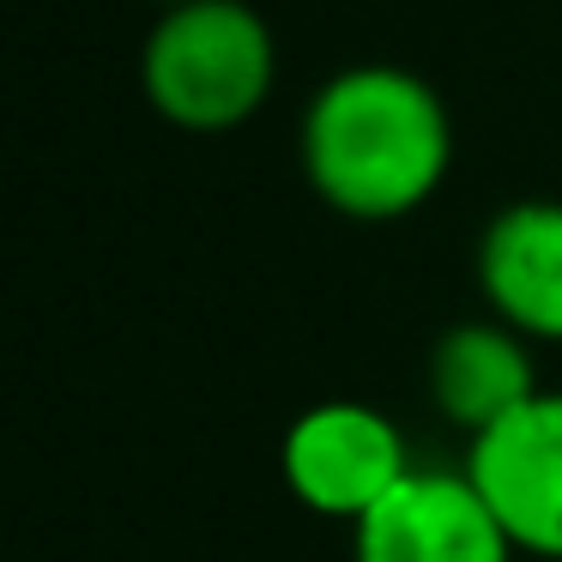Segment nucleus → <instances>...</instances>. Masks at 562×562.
I'll return each instance as SVG.
<instances>
[{
	"label": "nucleus",
	"instance_id": "obj_6",
	"mask_svg": "<svg viewBox=\"0 0 562 562\" xmlns=\"http://www.w3.org/2000/svg\"><path fill=\"white\" fill-rule=\"evenodd\" d=\"M477 291L514 333L562 345V200H514L484 224Z\"/></svg>",
	"mask_w": 562,
	"mask_h": 562
},
{
	"label": "nucleus",
	"instance_id": "obj_7",
	"mask_svg": "<svg viewBox=\"0 0 562 562\" xmlns=\"http://www.w3.org/2000/svg\"><path fill=\"white\" fill-rule=\"evenodd\" d=\"M429 405L441 424L465 429V441L496 429L508 412H520L538 387L532 369V339L514 333L508 321L484 315V321H460L429 345Z\"/></svg>",
	"mask_w": 562,
	"mask_h": 562
},
{
	"label": "nucleus",
	"instance_id": "obj_8",
	"mask_svg": "<svg viewBox=\"0 0 562 562\" xmlns=\"http://www.w3.org/2000/svg\"><path fill=\"white\" fill-rule=\"evenodd\" d=\"M170 7H188V0H158V13H170Z\"/></svg>",
	"mask_w": 562,
	"mask_h": 562
},
{
	"label": "nucleus",
	"instance_id": "obj_1",
	"mask_svg": "<svg viewBox=\"0 0 562 562\" xmlns=\"http://www.w3.org/2000/svg\"><path fill=\"white\" fill-rule=\"evenodd\" d=\"M303 176L339 218L393 224L436 200L453 170V115L424 74L363 61L303 110Z\"/></svg>",
	"mask_w": 562,
	"mask_h": 562
},
{
	"label": "nucleus",
	"instance_id": "obj_2",
	"mask_svg": "<svg viewBox=\"0 0 562 562\" xmlns=\"http://www.w3.org/2000/svg\"><path fill=\"white\" fill-rule=\"evenodd\" d=\"M279 79V43L272 25L248 0H188L158 13L139 49V91L151 115L182 134H231Z\"/></svg>",
	"mask_w": 562,
	"mask_h": 562
},
{
	"label": "nucleus",
	"instance_id": "obj_3",
	"mask_svg": "<svg viewBox=\"0 0 562 562\" xmlns=\"http://www.w3.org/2000/svg\"><path fill=\"white\" fill-rule=\"evenodd\" d=\"M279 472H284V490L308 514L357 526L417 465L405 460V436L381 405L321 400L291 417V429L279 441Z\"/></svg>",
	"mask_w": 562,
	"mask_h": 562
},
{
	"label": "nucleus",
	"instance_id": "obj_4",
	"mask_svg": "<svg viewBox=\"0 0 562 562\" xmlns=\"http://www.w3.org/2000/svg\"><path fill=\"white\" fill-rule=\"evenodd\" d=\"M465 477L514 550L562 562V387H544L465 441Z\"/></svg>",
	"mask_w": 562,
	"mask_h": 562
},
{
	"label": "nucleus",
	"instance_id": "obj_5",
	"mask_svg": "<svg viewBox=\"0 0 562 562\" xmlns=\"http://www.w3.org/2000/svg\"><path fill=\"white\" fill-rule=\"evenodd\" d=\"M514 538L465 472H412L351 526V562H514Z\"/></svg>",
	"mask_w": 562,
	"mask_h": 562
}]
</instances>
